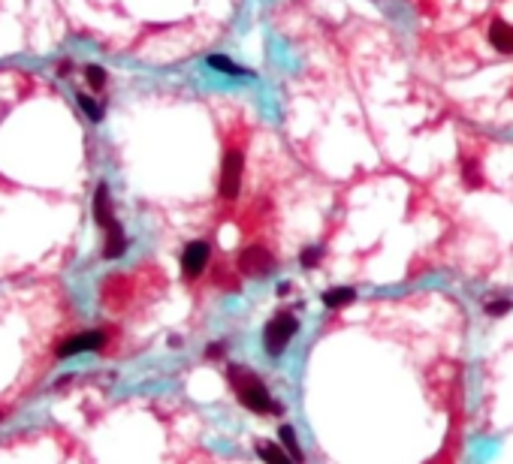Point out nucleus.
I'll return each mask as SVG.
<instances>
[{"label":"nucleus","instance_id":"obj_1","mask_svg":"<svg viewBox=\"0 0 513 464\" xmlns=\"http://www.w3.org/2000/svg\"><path fill=\"white\" fill-rule=\"evenodd\" d=\"M94 220L103 230V256L106 260H118L127 250V235H124L121 220L115 217L109 184H97V190H94Z\"/></svg>","mask_w":513,"mask_h":464},{"label":"nucleus","instance_id":"obj_2","mask_svg":"<svg viewBox=\"0 0 513 464\" xmlns=\"http://www.w3.org/2000/svg\"><path fill=\"white\" fill-rule=\"evenodd\" d=\"M227 377H229V383H233L236 395H239V401L251 410V413H260V416H263V413H281V404H275L269 389L260 383V377H257L251 368H242V365H229V368H227Z\"/></svg>","mask_w":513,"mask_h":464},{"label":"nucleus","instance_id":"obj_3","mask_svg":"<svg viewBox=\"0 0 513 464\" xmlns=\"http://www.w3.org/2000/svg\"><path fill=\"white\" fill-rule=\"evenodd\" d=\"M299 332V319H296L290 310H278L263 329V347L269 356H281L284 347L293 341V334Z\"/></svg>","mask_w":513,"mask_h":464},{"label":"nucleus","instance_id":"obj_4","mask_svg":"<svg viewBox=\"0 0 513 464\" xmlns=\"http://www.w3.org/2000/svg\"><path fill=\"white\" fill-rule=\"evenodd\" d=\"M242 175H244V154L242 148H229L220 160V175H218V196L233 202L242 190Z\"/></svg>","mask_w":513,"mask_h":464},{"label":"nucleus","instance_id":"obj_5","mask_svg":"<svg viewBox=\"0 0 513 464\" xmlns=\"http://www.w3.org/2000/svg\"><path fill=\"white\" fill-rule=\"evenodd\" d=\"M275 269V256L266 247H244L239 254V271L244 278H266Z\"/></svg>","mask_w":513,"mask_h":464},{"label":"nucleus","instance_id":"obj_6","mask_svg":"<svg viewBox=\"0 0 513 464\" xmlns=\"http://www.w3.org/2000/svg\"><path fill=\"white\" fill-rule=\"evenodd\" d=\"M209 256H212V245L209 241H190L185 247V254H181V275L187 280L200 278L205 271V265H209Z\"/></svg>","mask_w":513,"mask_h":464},{"label":"nucleus","instance_id":"obj_7","mask_svg":"<svg viewBox=\"0 0 513 464\" xmlns=\"http://www.w3.org/2000/svg\"><path fill=\"white\" fill-rule=\"evenodd\" d=\"M106 344L103 332H85V334H73L64 344L58 347V359H70L76 353H91V350H100Z\"/></svg>","mask_w":513,"mask_h":464},{"label":"nucleus","instance_id":"obj_8","mask_svg":"<svg viewBox=\"0 0 513 464\" xmlns=\"http://www.w3.org/2000/svg\"><path fill=\"white\" fill-rule=\"evenodd\" d=\"M489 42H492V49H499L501 55H513V25L508 21H492V27H489Z\"/></svg>","mask_w":513,"mask_h":464},{"label":"nucleus","instance_id":"obj_9","mask_svg":"<svg viewBox=\"0 0 513 464\" xmlns=\"http://www.w3.org/2000/svg\"><path fill=\"white\" fill-rule=\"evenodd\" d=\"M350 302H356V290H350V286H332V290L323 293V305L332 310L347 308Z\"/></svg>","mask_w":513,"mask_h":464},{"label":"nucleus","instance_id":"obj_10","mask_svg":"<svg viewBox=\"0 0 513 464\" xmlns=\"http://www.w3.org/2000/svg\"><path fill=\"white\" fill-rule=\"evenodd\" d=\"M257 455L263 459L266 464H293V459L281 450L278 443H272V440H263V443H257Z\"/></svg>","mask_w":513,"mask_h":464},{"label":"nucleus","instance_id":"obj_11","mask_svg":"<svg viewBox=\"0 0 513 464\" xmlns=\"http://www.w3.org/2000/svg\"><path fill=\"white\" fill-rule=\"evenodd\" d=\"M205 64L212 66V70H218V73H227V75H254L248 70V66H239V64H233L227 55H209L205 58Z\"/></svg>","mask_w":513,"mask_h":464},{"label":"nucleus","instance_id":"obj_12","mask_svg":"<svg viewBox=\"0 0 513 464\" xmlns=\"http://www.w3.org/2000/svg\"><path fill=\"white\" fill-rule=\"evenodd\" d=\"M278 437H281V443H284L287 455L293 459V464H302V461H305V455H302V450H299V437H296V431L290 428V425H281Z\"/></svg>","mask_w":513,"mask_h":464},{"label":"nucleus","instance_id":"obj_13","mask_svg":"<svg viewBox=\"0 0 513 464\" xmlns=\"http://www.w3.org/2000/svg\"><path fill=\"white\" fill-rule=\"evenodd\" d=\"M462 181H465V187H468V190L483 187V172H480V163L474 157L462 160Z\"/></svg>","mask_w":513,"mask_h":464},{"label":"nucleus","instance_id":"obj_14","mask_svg":"<svg viewBox=\"0 0 513 464\" xmlns=\"http://www.w3.org/2000/svg\"><path fill=\"white\" fill-rule=\"evenodd\" d=\"M85 82L94 90H100L106 85V70H103V66H97V64H88L85 66Z\"/></svg>","mask_w":513,"mask_h":464},{"label":"nucleus","instance_id":"obj_15","mask_svg":"<svg viewBox=\"0 0 513 464\" xmlns=\"http://www.w3.org/2000/svg\"><path fill=\"white\" fill-rule=\"evenodd\" d=\"M76 100H79V106L85 109V115H88L91 121H103V109H100V103H94L88 94H79Z\"/></svg>","mask_w":513,"mask_h":464},{"label":"nucleus","instance_id":"obj_16","mask_svg":"<svg viewBox=\"0 0 513 464\" xmlns=\"http://www.w3.org/2000/svg\"><path fill=\"white\" fill-rule=\"evenodd\" d=\"M320 260H323V247H305L302 256H299L302 269H317Z\"/></svg>","mask_w":513,"mask_h":464},{"label":"nucleus","instance_id":"obj_17","mask_svg":"<svg viewBox=\"0 0 513 464\" xmlns=\"http://www.w3.org/2000/svg\"><path fill=\"white\" fill-rule=\"evenodd\" d=\"M510 308H513V305H510L508 299H495V302H489V305H486V314H489V317H504Z\"/></svg>","mask_w":513,"mask_h":464},{"label":"nucleus","instance_id":"obj_18","mask_svg":"<svg viewBox=\"0 0 513 464\" xmlns=\"http://www.w3.org/2000/svg\"><path fill=\"white\" fill-rule=\"evenodd\" d=\"M218 353H224V344H212L209 347V356H218Z\"/></svg>","mask_w":513,"mask_h":464}]
</instances>
